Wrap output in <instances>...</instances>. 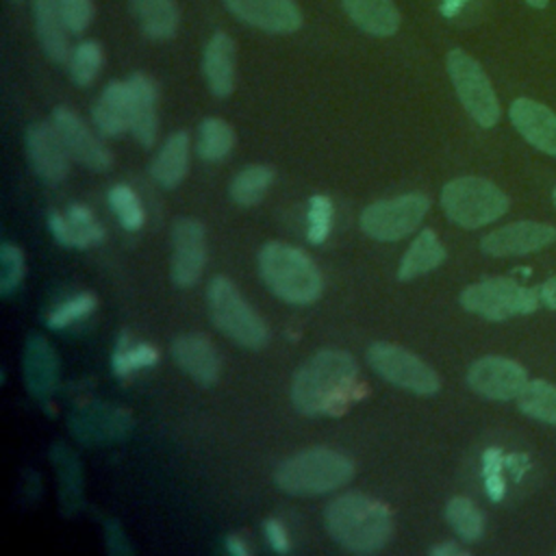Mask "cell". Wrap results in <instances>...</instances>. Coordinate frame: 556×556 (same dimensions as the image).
<instances>
[{"label": "cell", "mask_w": 556, "mask_h": 556, "mask_svg": "<svg viewBox=\"0 0 556 556\" xmlns=\"http://www.w3.org/2000/svg\"><path fill=\"white\" fill-rule=\"evenodd\" d=\"M274 182V169L269 165H250L241 169L230 182V198L239 206L258 204Z\"/></svg>", "instance_id": "obj_32"}, {"label": "cell", "mask_w": 556, "mask_h": 556, "mask_svg": "<svg viewBox=\"0 0 556 556\" xmlns=\"http://www.w3.org/2000/svg\"><path fill=\"white\" fill-rule=\"evenodd\" d=\"M354 478V463L330 447L302 450L276 467L274 482L289 495L330 493Z\"/></svg>", "instance_id": "obj_4"}, {"label": "cell", "mask_w": 556, "mask_h": 556, "mask_svg": "<svg viewBox=\"0 0 556 556\" xmlns=\"http://www.w3.org/2000/svg\"><path fill=\"white\" fill-rule=\"evenodd\" d=\"M348 17L371 37H391L400 28V11L393 0H341Z\"/></svg>", "instance_id": "obj_24"}, {"label": "cell", "mask_w": 556, "mask_h": 556, "mask_svg": "<svg viewBox=\"0 0 556 556\" xmlns=\"http://www.w3.org/2000/svg\"><path fill=\"white\" fill-rule=\"evenodd\" d=\"M523 2H526V4H530L532 9H545L549 0H523Z\"/></svg>", "instance_id": "obj_44"}, {"label": "cell", "mask_w": 556, "mask_h": 556, "mask_svg": "<svg viewBox=\"0 0 556 556\" xmlns=\"http://www.w3.org/2000/svg\"><path fill=\"white\" fill-rule=\"evenodd\" d=\"M445 65L454 91L469 117L482 128H493L500 122L502 109L482 65L460 48L447 52Z\"/></svg>", "instance_id": "obj_8"}, {"label": "cell", "mask_w": 556, "mask_h": 556, "mask_svg": "<svg viewBox=\"0 0 556 556\" xmlns=\"http://www.w3.org/2000/svg\"><path fill=\"white\" fill-rule=\"evenodd\" d=\"M539 298L543 306H547L549 311H556V274L539 287Z\"/></svg>", "instance_id": "obj_41"}, {"label": "cell", "mask_w": 556, "mask_h": 556, "mask_svg": "<svg viewBox=\"0 0 556 556\" xmlns=\"http://www.w3.org/2000/svg\"><path fill=\"white\" fill-rule=\"evenodd\" d=\"M54 128L59 130L70 156L78 161L80 165L93 169V172H104L111 167L113 156L109 148L91 132V128L83 122L78 113H74L67 106H56L52 111Z\"/></svg>", "instance_id": "obj_14"}, {"label": "cell", "mask_w": 556, "mask_h": 556, "mask_svg": "<svg viewBox=\"0 0 556 556\" xmlns=\"http://www.w3.org/2000/svg\"><path fill=\"white\" fill-rule=\"evenodd\" d=\"M226 549L232 554V556H248L250 554V547L245 545V541L237 534H230L226 536Z\"/></svg>", "instance_id": "obj_43"}, {"label": "cell", "mask_w": 556, "mask_h": 556, "mask_svg": "<svg viewBox=\"0 0 556 556\" xmlns=\"http://www.w3.org/2000/svg\"><path fill=\"white\" fill-rule=\"evenodd\" d=\"M13 2H20V0H13Z\"/></svg>", "instance_id": "obj_46"}, {"label": "cell", "mask_w": 556, "mask_h": 556, "mask_svg": "<svg viewBox=\"0 0 556 556\" xmlns=\"http://www.w3.org/2000/svg\"><path fill=\"white\" fill-rule=\"evenodd\" d=\"M552 202H554V206H556V187H554V191H552Z\"/></svg>", "instance_id": "obj_45"}, {"label": "cell", "mask_w": 556, "mask_h": 556, "mask_svg": "<svg viewBox=\"0 0 556 556\" xmlns=\"http://www.w3.org/2000/svg\"><path fill=\"white\" fill-rule=\"evenodd\" d=\"M517 406L526 417L556 426V384L543 378L528 380L517 395Z\"/></svg>", "instance_id": "obj_30"}, {"label": "cell", "mask_w": 556, "mask_h": 556, "mask_svg": "<svg viewBox=\"0 0 556 556\" xmlns=\"http://www.w3.org/2000/svg\"><path fill=\"white\" fill-rule=\"evenodd\" d=\"M263 530H265V536H267V541H269V545H271V549H274V552H278V554H287V552L291 549L289 534H287L285 526H282L278 519H265Z\"/></svg>", "instance_id": "obj_40"}, {"label": "cell", "mask_w": 556, "mask_h": 556, "mask_svg": "<svg viewBox=\"0 0 556 556\" xmlns=\"http://www.w3.org/2000/svg\"><path fill=\"white\" fill-rule=\"evenodd\" d=\"M187 169H189V135L185 130H178L163 141L161 150L150 163V174L161 187L174 189L182 182V178L187 176Z\"/></svg>", "instance_id": "obj_25"}, {"label": "cell", "mask_w": 556, "mask_h": 556, "mask_svg": "<svg viewBox=\"0 0 556 556\" xmlns=\"http://www.w3.org/2000/svg\"><path fill=\"white\" fill-rule=\"evenodd\" d=\"M26 154L35 174L56 185L67 176L70 152L52 122H37L26 130Z\"/></svg>", "instance_id": "obj_15"}, {"label": "cell", "mask_w": 556, "mask_h": 556, "mask_svg": "<svg viewBox=\"0 0 556 556\" xmlns=\"http://www.w3.org/2000/svg\"><path fill=\"white\" fill-rule=\"evenodd\" d=\"M93 124L102 137H117L132 126V96L128 80H111L93 104Z\"/></svg>", "instance_id": "obj_20"}, {"label": "cell", "mask_w": 556, "mask_h": 556, "mask_svg": "<svg viewBox=\"0 0 556 556\" xmlns=\"http://www.w3.org/2000/svg\"><path fill=\"white\" fill-rule=\"evenodd\" d=\"M235 70H237V46L228 33L217 30L206 41L204 54H202V74L208 91L217 98L230 96L235 89Z\"/></svg>", "instance_id": "obj_19"}, {"label": "cell", "mask_w": 556, "mask_h": 556, "mask_svg": "<svg viewBox=\"0 0 556 556\" xmlns=\"http://www.w3.org/2000/svg\"><path fill=\"white\" fill-rule=\"evenodd\" d=\"M0 293L7 298L11 295L22 278H24V254L17 245L13 243H2L0 248Z\"/></svg>", "instance_id": "obj_38"}, {"label": "cell", "mask_w": 556, "mask_h": 556, "mask_svg": "<svg viewBox=\"0 0 556 556\" xmlns=\"http://www.w3.org/2000/svg\"><path fill=\"white\" fill-rule=\"evenodd\" d=\"M235 130L222 117H206L198 128V156L208 163L224 161L235 148Z\"/></svg>", "instance_id": "obj_29"}, {"label": "cell", "mask_w": 556, "mask_h": 556, "mask_svg": "<svg viewBox=\"0 0 556 556\" xmlns=\"http://www.w3.org/2000/svg\"><path fill=\"white\" fill-rule=\"evenodd\" d=\"M445 256H447V252H445L441 239L437 237V232L430 228H424L415 237V241L408 245V250L404 252L400 267H397V278L402 282L419 278V276L437 269L445 261Z\"/></svg>", "instance_id": "obj_28"}, {"label": "cell", "mask_w": 556, "mask_h": 556, "mask_svg": "<svg viewBox=\"0 0 556 556\" xmlns=\"http://www.w3.org/2000/svg\"><path fill=\"white\" fill-rule=\"evenodd\" d=\"M130 85V96H132V126L130 132L143 148H152L156 141L159 132V113H156V102H159V89L156 83L143 74L135 72L128 76Z\"/></svg>", "instance_id": "obj_22"}, {"label": "cell", "mask_w": 556, "mask_h": 556, "mask_svg": "<svg viewBox=\"0 0 556 556\" xmlns=\"http://www.w3.org/2000/svg\"><path fill=\"white\" fill-rule=\"evenodd\" d=\"M206 304L213 324L241 348L261 350L269 341L265 319L250 306L230 278L215 276L208 282Z\"/></svg>", "instance_id": "obj_6"}, {"label": "cell", "mask_w": 556, "mask_h": 556, "mask_svg": "<svg viewBox=\"0 0 556 556\" xmlns=\"http://www.w3.org/2000/svg\"><path fill=\"white\" fill-rule=\"evenodd\" d=\"M369 367L391 382L417 395H432L441 389L439 374L417 354L389 341H376L367 348Z\"/></svg>", "instance_id": "obj_10"}, {"label": "cell", "mask_w": 556, "mask_h": 556, "mask_svg": "<svg viewBox=\"0 0 556 556\" xmlns=\"http://www.w3.org/2000/svg\"><path fill=\"white\" fill-rule=\"evenodd\" d=\"M130 11L141 33L152 41H167L178 30L180 13L174 0H130Z\"/></svg>", "instance_id": "obj_27"}, {"label": "cell", "mask_w": 556, "mask_h": 556, "mask_svg": "<svg viewBox=\"0 0 556 556\" xmlns=\"http://www.w3.org/2000/svg\"><path fill=\"white\" fill-rule=\"evenodd\" d=\"M109 206L111 211L115 213L117 222L122 224L124 230L132 232V230H139L146 222V211H143V204L139 200V195L135 193L132 187L128 185H113L109 189Z\"/></svg>", "instance_id": "obj_35"}, {"label": "cell", "mask_w": 556, "mask_h": 556, "mask_svg": "<svg viewBox=\"0 0 556 556\" xmlns=\"http://www.w3.org/2000/svg\"><path fill=\"white\" fill-rule=\"evenodd\" d=\"M206 265V232L193 217H178L172 226L169 278L176 287H193Z\"/></svg>", "instance_id": "obj_12"}, {"label": "cell", "mask_w": 556, "mask_h": 556, "mask_svg": "<svg viewBox=\"0 0 556 556\" xmlns=\"http://www.w3.org/2000/svg\"><path fill=\"white\" fill-rule=\"evenodd\" d=\"M326 532L352 554H376L393 536V515L380 500L365 493H343L324 510Z\"/></svg>", "instance_id": "obj_2"}, {"label": "cell", "mask_w": 556, "mask_h": 556, "mask_svg": "<svg viewBox=\"0 0 556 556\" xmlns=\"http://www.w3.org/2000/svg\"><path fill=\"white\" fill-rule=\"evenodd\" d=\"M445 519L465 543H476L484 534V515L469 497H452L445 506Z\"/></svg>", "instance_id": "obj_33"}, {"label": "cell", "mask_w": 556, "mask_h": 556, "mask_svg": "<svg viewBox=\"0 0 556 556\" xmlns=\"http://www.w3.org/2000/svg\"><path fill=\"white\" fill-rule=\"evenodd\" d=\"M56 7L72 35L83 33L93 20V0H56Z\"/></svg>", "instance_id": "obj_39"}, {"label": "cell", "mask_w": 556, "mask_h": 556, "mask_svg": "<svg viewBox=\"0 0 556 556\" xmlns=\"http://www.w3.org/2000/svg\"><path fill=\"white\" fill-rule=\"evenodd\" d=\"M159 361V350L146 341H132L128 332L119 334L113 350V371L117 378H128L137 369L152 367Z\"/></svg>", "instance_id": "obj_31"}, {"label": "cell", "mask_w": 556, "mask_h": 556, "mask_svg": "<svg viewBox=\"0 0 556 556\" xmlns=\"http://www.w3.org/2000/svg\"><path fill=\"white\" fill-rule=\"evenodd\" d=\"M430 554H432V556H465L467 552H465L463 547H458L456 543L445 541V543L432 545V547H430Z\"/></svg>", "instance_id": "obj_42"}, {"label": "cell", "mask_w": 556, "mask_h": 556, "mask_svg": "<svg viewBox=\"0 0 556 556\" xmlns=\"http://www.w3.org/2000/svg\"><path fill=\"white\" fill-rule=\"evenodd\" d=\"M430 208V198L419 191L371 202L361 213V228L378 241H400L417 230Z\"/></svg>", "instance_id": "obj_9"}, {"label": "cell", "mask_w": 556, "mask_h": 556, "mask_svg": "<svg viewBox=\"0 0 556 556\" xmlns=\"http://www.w3.org/2000/svg\"><path fill=\"white\" fill-rule=\"evenodd\" d=\"M48 228L52 237L67 248H91L104 239V228L85 204H72L67 213L52 211Z\"/></svg>", "instance_id": "obj_21"}, {"label": "cell", "mask_w": 556, "mask_h": 556, "mask_svg": "<svg viewBox=\"0 0 556 556\" xmlns=\"http://www.w3.org/2000/svg\"><path fill=\"white\" fill-rule=\"evenodd\" d=\"M358 395V365L345 350L313 354L293 376L291 402L308 417L339 415Z\"/></svg>", "instance_id": "obj_1"}, {"label": "cell", "mask_w": 556, "mask_h": 556, "mask_svg": "<svg viewBox=\"0 0 556 556\" xmlns=\"http://www.w3.org/2000/svg\"><path fill=\"white\" fill-rule=\"evenodd\" d=\"M460 306L482 319L504 321L532 315L539 304V287H521L510 278H484L460 291Z\"/></svg>", "instance_id": "obj_7"}, {"label": "cell", "mask_w": 556, "mask_h": 556, "mask_svg": "<svg viewBox=\"0 0 556 556\" xmlns=\"http://www.w3.org/2000/svg\"><path fill=\"white\" fill-rule=\"evenodd\" d=\"M258 274L269 291L289 304H311L324 289L321 271L313 258L282 241H269L261 248Z\"/></svg>", "instance_id": "obj_3"}, {"label": "cell", "mask_w": 556, "mask_h": 556, "mask_svg": "<svg viewBox=\"0 0 556 556\" xmlns=\"http://www.w3.org/2000/svg\"><path fill=\"white\" fill-rule=\"evenodd\" d=\"M508 117L532 148L556 159V113L552 109L530 98H517L508 109Z\"/></svg>", "instance_id": "obj_18"}, {"label": "cell", "mask_w": 556, "mask_h": 556, "mask_svg": "<svg viewBox=\"0 0 556 556\" xmlns=\"http://www.w3.org/2000/svg\"><path fill=\"white\" fill-rule=\"evenodd\" d=\"M24 376L26 387L35 397L46 400L52 393L56 382V356L50 350L48 341L39 334H33L26 343Z\"/></svg>", "instance_id": "obj_26"}, {"label": "cell", "mask_w": 556, "mask_h": 556, "mask_svg": "<svg viewBox=\"0 0 556 556\" xmlns=\"http://www.w3.org/2000/svg\"><path fill=\"white\" fill-rule=\"evenodd\" d=\"M332 200L324 193H315L306 206V239L313 245H321L332 230Z\"/></svg>", "instance_id": "obj_36"}, {"label": "cell", "mask_w": 556, "mask_h": 556, "mask_svg": "<svg viewBox=\"0 0 556 556\" xmlns=\"http://www.w3.org/2000/svg\"><path fill=\"white\" fill-rule=\"evenodd\" d=\"M172 356L176 365L202 387L219 380L222 361L213 341L202 332H185L172 341Z\"/></svg>", "instance_id": "obj_17"}, {"label": "cell", "mask_w": 556, "mask_h": 556, "mask_svg": "<svg viewBox=\"0 0 556 556\" xmlns=\"http://www.w3.org/2000/svg\"><path fill=\"white\" fill-rule=\"evenodd\" d=\"M224 7L241 22L276 35L295 33L302 11L295 0H224Z\"/></svg>", "instance_id": "obj_16"}, {"label": "cell", "mask_w": 556, "mask_h": 556, "mask_svg": "<svg viewBox=\"0 0 556 556\" xmlns=\"http://www.w3.org/2000/svg\"><path fill=\"white\" fill-rule=\"evenodd\" d=\"M33 24L46 56L54 63H67L72 54L70 30L59 13L56 0H33Z\"/></svg>", "instance_id": "obj_23"}, {"label": "cell", "mask_w": 556, "mask_h": 556, "mask_svg": "<svg viewBox=\"0 0 556 556\" xmlns=\"http://www.w3.org/2000/svg\"><path fill=\"white\" fill-rule=\"evenodd\" d=\"M510 206L508 195L480 176H458L443 185L441 208L450 222L476 230L497 222Z\"/></svg>", "instance_id": "obj_5"}, {"label": "cell", "mask_w": 556, "mask_h": 556, "mask_svg": "<svg viewBox=\"0 0 556 556\" xmlns=\"http://www.w3.org/2000/svg\"><path fill=\"white\" fill-rule=\"evenodd\" d=\"M556 241V228L545 222H513L486 232L480 239V250L489 256H523L545 250Z\"/></svg>", "instance_id": "obj_13"}, {"label": "cell", "mask_w": 556, "mask_h": 556, "mask_svg": "<svg viewBox=\"0 0 556 556\" xmlns=\"http://www.w3.org/2000/svg\"><path fill=\"white\" fill-rule=\"evenodd\" d=\"M102 63H104L102 46L93 39H87V41H80L76 48H72V54L67 61V72L78 87H87L100 74Z\"/></svg>", "instance_id": "obj_34"}, {"label": "cell", "mask_w": 556, "mask_h": 556, "mask_svg": "<svg viewBox=\"0 0 556 556\" xmlns=\"http://www.w3.org/2000/svg\"><path fill=\"white\" fill-rule=\"evenodd\" d=\"M96 306H98V300L93 293H76L74 298H70V300L61 302L56 308H52L46 317V324L52 330H63V328L76 324L78 319L91 315Z\"/></svg>", "instance_id": "obj_37"}, {"label": "cell", "mask_w": 556, "mask_h": 556, "mask_svg": "<svg viewBox=\"0 0 556 556\" xmlns=\"http://www.w3.org/2000/svg\"><path fill=\"white\" fill-rule=\"evenodd\" d=\"M528 371L513 358L482 356L467 369V384L473 393L493 400L510 402L517 400L521 389L528 384Z\"/></svg>", "instance_id": "obj_11"}]
</instances>
